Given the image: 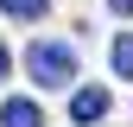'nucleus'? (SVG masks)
Instances as JSON below:
<instances>
[{
	"mask_svg": "<svg viewBox=\"0 0 133 127\" xmlns=\"http://www.w3.org/2000/svg\"><path fill=\"white\" fill-rule=\"evenodd\" d=\"M0 7H6L13 19H44V13H51V0H0Z\"/></svg>",
	"mask_w": 133,
	"mask_h": 127,
	"instance_id": "obj_4",
	"label": "nucleus"
},
{
	"mask_svg": "<svg viewBox=\"0 0 133 127\" xmlns=\"http://www.w3.org/2000/svg\"><path fill=\"white\" fill-rule=\"evenodd\" d=\"M6 70H13V57H6V45H0V76H6Z\"/></svg>",
	"mask_w": 133,
	"mask_h": 127,
	"instance_id": "obj_6",
	"label": "nucleus"
},
{
	"mask_svg": "<svg viewBox=\"0 0 133 127\" xmlns=\"http://www.w3.org/2000/svg\"><path fill=\"white\" fill-rule=\"evenodd\" d=\"M114 13H127V19H133V0H114Z\"/></svg>",
	"mask_w": 133,
	"mask_h": 127,
	"instance_id": "obj_7",
	"label": "nucleus"
},
{
	"mask_svg": "<svg viewBox=\"0 0 133 127\" xmlns=\"http://www.w3.org/2000/svg\"><path fill=\"white\" fill-rule=\"evenodd\" d=\"M102 115H108V89H76L70 95V121L89 127V121H102Z\"/></svg>",
	"mask_w": 133,
	"mask_h": 127,
	"instance_id": "obj_2",
	"label": "nucleus"
},
{
	"mask_svg": "<svg viewBox=\"0 0 133 127\" xmlns=\"http://www.w3.org/2000/svg\"><path fill=\"white\" fill-rule=\"evenodd\" d=\"M114 70L133 83V32H121V38H114Z\"/></svg>",
	"mask_w": 133,
	"mask_h": 127,
	"instance_id": "obj_5",
	"label": "nucleus"
},
{
	"mask_svg": "<svg viewBox=\"0 0 133 127\" xmlns=\"http://www.w3.org/2000/svg\"><path fill=\"white\" fill-rule=\"evenodd\" d=\"M0 127H44V108L25 102V95H13V102L0 108Z\"/></svg>",
	"mask_w": 133,
	"mask_h": 127,
	"instance_id": "obj_3",
	"label": "nucleus"
},
{
	"mask_svg": "<svg viewBox=\"0 0 133 127\" xmlns=\"http://www.w3.org/2000/svg\"><path fill=\"white\" fill-rule=\"evenodd\" d=\"M25 70H32V83H38V89H70V76H76V51H70V45L38 38V45L25 51Z\"/></svg>",
	"mask_w": 133,
	"mask_h": 127,
	"instance_id": "obj_1",
	"label": "nucleus"
}]
</instances>
